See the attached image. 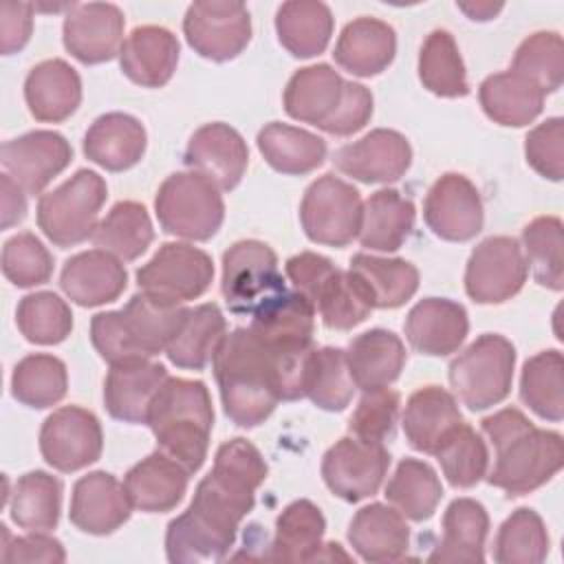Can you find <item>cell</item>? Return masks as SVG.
Returning a JSON list of instances; mask_svg holds the SVG:
<instances>
[{
    "mask_svg": "<svg viewBox=\"0 0 564 564\" xmlns=\"http://www.w3.org/2000/svg\"><path fill=\"white\" fill-rule=\"evenodd\" d=\"M267 471L262 454L249 441L223 443L187 511L167 524V560L174 564L223 560L236 542L242 518L253 509L256 489L264 482Z\"/></svg>",
    "mask_w": 564,
    "mask_h": 564,
    "instance_id": "obj_1",
    "label": "cell"
},
{
    "mask_svg": "<svg viewBox=\"0 0 564 564\" xmlns=\"http://www.w3.org/2000/svg\"><path fill=\"white\" fill-rule=\"evenodd\" d=\"M212 364L223 410L238 427L264 423L282 401L275 357L251 328L227 333Z\"/></svg>",
    "mask_w": 564,
    "mask_h": 564,
    "instance_id": "obj_2",
    "label": "cell"
},
{
    "mask_svg": "<svg viewBox=\"0 0 564 564\" xmlns=\"http://www.w3.org/2000/svg\"><path fill=\"white\" fill-rule=\"evenodd\" d=\"M482 432L496 449V463L487 480L509 496H524L540 489L564 465L562 436L535 427L516 408L485 416Z\"/></svg>",
    "mask_w": 564,
    "mask_h": 564,
    "instance_id": "obj_3",
    "label": "cell"
},
{
    "mask_svg": "<svg viewBox=\"0 0 564 564\" xmlns=\"http://www.w3.org/2000/svg\"><path fill=\"white\" fill-rule=\"evenodd\" d=\"M187 308L145 291L130 297L121 311L97 313L90 322L95 350L108 364L163 352L183 326Z\"/></svg>",
    "mask_w": 564,
    "mask_h": 564,
    "instance_id": "obj_4",
    "label": "cell"
},
{
    "mask_svg": "<svg viewBox=\"0 0 564 564\" xmlns=\"http://www.w3.org/2000/svg\"><path fill=\"white\" fill-rule=\"evenodd\" d=\"M163 454L183 465L189 474L198 471L207 458L214 408L203 381L167 377L156 392L148 423Z\"/></svg>",
    "mask_w": 564,
    "mask_h": 564,
    "instance_id": "obj_5",
    "label": "cell"
},
{
    "mask_svg": "<svg viewBox=\"0 0 564 564\" xmlns=\"http://www.w3.org/2000/svg\"><path fill=\"white\" fill-rule=\"evenodd\" d=\"M154 212L165 234L185 240H209L223 225L225 203L220 189L203 174H170L154 198Z\"/></svg>",
    "mask_w": 564,
    "mask_h": 564,
    "instance_id": "obj_6",
    "label": "cell"
},
{
    "mask_svg": "<svg viewBox=\"0 0 564 564\" xmlns=\"http://www.w3.org/2000/svg\"><path fill=\"white\" fill-rule=\"evenodd\" d=\"M513 368V344L502 335L487 333L449 364V383L469 410H487L507 399Z\"/></svg>",
    "mask_w": 564,
    "mask_h": 564,
    "instance_id": "obj_7",
    "label": "cell"
},
{
    "mask_svg": "<svg viewBox=\"0 0 564 564\" xmlns=\"http://www.w3.org/2000/svg\"><path fill=\"white\" fill-rule=\"evenodd\" d=\"M108 196L106 181L93 170H77L37 203V225L44 236L66 249L93 236Z\"/></svg>",
    "mask_w": 564,
    "mask_h": 564,
    "instance_id": "obj_8",
    "label": "cell"
},
{
    "mask_svg": "<svg viewBox=\"0 0 564 564\" xmlns=\"http://www.w3.org/2000/svg\"><path fill=\"white\" fill-rule=\"evenodd\" d=\"M223 297L231 313L253 315L286 291L275 251L262 240H238L223 253Z\"/></svg>",
    "mask_w": 564,
    "mask_h": 564,
    "instance_id": "obj_9",
    "label": "cell"
},
{
    "mask_svg": "<svg viewBox=\"0 0 564 564\" xmlns=\"http://www.w3.org/2000/svg\"><path fill=\"white\" fill-rule=\"evenodd\" d=\"M361 205V196L350 183L324 174L304 192L300 203L302 229L317 245L346 247L359 234Z\"/></svg>",
    "mask_w": 564,
    "mask_h": 564,
    "instance_id": "obj_10",
    "label": "cell"
},
{
    "mask_svg": "<svg viewBox=\"0 0 564 564\" xmlns=\"http://www.w3.org/2000/svg\"><path fill=\"white\" fill-rule=\"evenodd\" d=\"M214 280L212 258L187 242H165L159 251L137 271L141 291L183 304L200 297Z\"/></svg>",
    "mask_w": 564,
    "mask_h": 564,
    "instance_id": "obj_11",
    "label": "cell"
},
{
    "mask_svg": "<svg viewBox=\"0 0 564 564\" xmlns=\"http://www.w3.org/2000/svg\"><path fill=\"white\" fill-rule=\"evenodd\" d=\"M529 267L522 247L511 236L485 238L469 256L465 291L478 304H502L524 286Z\"/></svg>",
    "mask_w": 564,
    "mask_h": 564,
    "instance_id": "obj_12",
    "label": "cell"
},
{
    "mask_svg": "<svg viewBox=\"0 0 564 564\" xmlns=\"http://www.w3.org/2000/svg\"><path fill=\"white\" fill-rule=\"evenodd\" d=\"M183 33L200 57L227 62L247 48L251 40V15L242 2L200 0L187 7Z\"/></svg>",
    "mask_w": 564,
    "mask_h": 564,
    "instance_id": "obj_13",
    "label": "cell"
},
{
    "mask_svg": "<svg viewBox=\"0 0 564 564\" xmlns=\"http://www.w3.org/2000/svg\"><path fill=\"white\" fill-rule=\"evenodd\" d=\"M390 467V452L383 443L344 436L328 447L322 460L326 487L346 502H359L379 491Z\"/></svg>",
    "mask_w": 564,
    "mask_h": 564,
    "instance_id": "obj_14",
    "label": "cell"
},
{
    "mask_svg": "<svg viewBox=\"0 0 564 564\" xmlns=\"http://www.w3.org/2000/svg\"><path fill=\"white\" fill-rule=\"evenodd\" d=\"M104 449L99 419L79 405L55 410L40 430V452L57 471H77L93 465Z\"/></svg>",
    "mask_w": 564,
    "mask_h": 564,
    "instance_id": "obj_15",
    "label": "cell"
},
{
    "mask_svg": "<svg viewBox=\"0 0 564 564\" xmlns=\"http://www.w3.org/2000/svg\"><path fill=\"white\" fill-rule=\"evenodd\" d=\"M425 225L434 236L449 242H467L485 220L482 200L476 185L456 172H447L434 181L423 203Z\"/></svg>",
    "mask_w": 564,
    "mask_h": 564,
    "instance_id": "obj_16",
    "label": "cell"
},
{
    "mask_svg": "<svg viewBox=\"0 0 564 564\" xmlns=\"http://www.w3.org/2000/svg\"><path fill=\"white\" fill-rule=\"evenodd\" d=\"M73 159L70 143L53 130H33L11 139L0 150L4 174L26 194H40Z\"/></svg>",
    "mask_w": 564,
    "mask_h": 564,
    "instance_id": "obj_17",
    "label": "cell"
},
{
    "mask_svg": "<svg viewBox=\"0 0 564 564\" xmlns=\"http://www.w3.org/2000/svg\"><path fill=\"white\" fill-rule=\"evenodd\" d=\"M123 13L110 2L70 4L62 26L66 51L82 64H101L119 55L123 44Z\"/></svg>",
    "mask_w": 564,
    "mask_h": 564,
    "instance_id": "obj_18",
    "label": "cell"
},
{
    "mask_svg": "<svg viewBox=\"0 0 564 564\" xmlns=\"http://www.w3.org/2000/svg\"><path fill=\"white\" fill-rule=\"evenodd\" d=\"M335 167L361 183H392L399 181L410 163L412 148L408 139L388 128H377L355 143L341 145L333 156Z\"/></svg>",
    "mask_w": 564,
    "mask_h": 564,
    "instance_id": "obj_19",
    "label": "cell"
},
{
    "mask_svg": "<svg viewBox=\"0 0 564 564\" xmlns=\"http://www.w3.org/2000/svg\"><path fill=\"white\" fill-rule=\"evenodd\" d=\"M165 379V366L150 361V357H130L110 364L104 381V405L108 414L123 423H148L150 405Z\"/></svg>",
    "mask_w": 564,
    "mask_h": 564,
    "instance_id": "obj_20",
    "label": "cell"
},
{
    "mask_svg": "<svg viewBox=\"0 0 564 564\" xmlns=\"http://www.w3.org/2000/svg\"><path fill=\"white\" fill-rule=\"evenodd\" d=\"M185 165L205 178H209L218 189H234L249 165V150L238 130L227 123L214 121L200 126L187 141Z\"/></svg>",
    "mask_w": 564,
    "mask_h": 564,
    "instance_id": "obj_21",
    "label": "cell"
},
{
    "mask_svg": "<svg viewBox=\"0 0 564 564\" xmlns=\"http://www.w3.org/2000/svg\"><path fill=\"white\" fill-rule=\"evenodd\" d=\"M132 509L123 482L108 471H90L75 482L68 516L79 531L108 535L128 522Z\"/></svg>",
    "mask_w": 564,
    "mask_h": 564,
    "instance_id": "obj_22",
    "label": "cell"
},
{
    "mask_svg": "<svg viewBox=\"0 0 564 564\" xmlns=\"http://www.w3.org/2000/svg\"><path fill=\"white\" fill-rule=\"evenodd\" d=\"M249 328L273 352H306L313 348L315 308L302 293L284 291L253 313Z\"/></svg>",
    "mask_w": 564,
    "mask_h": 564,
    "instance_id": "obj_23",
    "label": "cell"
},
{
    "mask_svg": "<svg viewBox=\"0 0 564 564\" xmlns=\"http://www.w3.org/2000/svg\"><path fill=\"white\" fill-rule=\"evenodd\" d=\"M403 330L416 352L445 357L465 341L469 319L463 304L447 297H425L410 308Z\"/></svg>",
    "mask_w": 564,
    "mask_h": 564,
    "instance_id": "obj_24",
    "label": "cell"
},
{
    "mask_svg": "<svg viewBox=\"0 0 564 564\" xmlns=\"http://www.w3.org/2000/svg\"><path fill=\"white\" fill-rule=\"evenodd\" d=\"M126 284L128 273L123 262L104 249H90L68 258L59 275L62 291L79 306L115 302Z\"/></svg>",
    "mask_w": 564,
    "mask_h": 564,
    "instance_id": "obj_25",
    "label": "cell"
},
{
    "mask_svg": "<svg viewBox=\"0 0 564 564\" xmlns=\"http://www.w3.org/2000/svg\"><path fill=\"white\" fill-rule=\"evenodd\" d=\"M178 40L165 26H137L123 40L119 51V64L123 75L143 86L161 88L165 86L178 64Z\"/></svg>",
    "mask_w": 564,
    "mask_h": 564,
    "instance_id": "obj_26",
    "label": "cell"
},
{
    "mask_svg": "<svg viewBox=\"0 0 564 564\" xmlns=\"http://www.w3.org/2000/svg\"><path fill=\"white\" fill-rule=\"evenodd\" d=\"M148 134L143 123L126 112L97 117L84 134V154L108 172H123L137 165L145 152Z\"/></svg>",
    "mask_w": 564,
    "mask_h": 564,
    "instance_id": "obj_27",
    "label": "cell"
},
{
    "mask_svg": "<svg viewBox=\"0 0 564 564\" xmlns=\"http://www.w3.org/2000/svg\"><path fill=\"white\" fill-rule=\"evenodd\" d=\"M187 480L189 471L156 449L126 474L123 487L134 509L145 513H165L183 500Z\"/></svg>",
    "mask_w": 564,
    "mask_h": 564,
    "instance_id": "obj_28",
    "label": "cell"
},
{
    "mask_svg": "<svg viewBox=\"0 0 564 564\" xmlns=\"http://www.w3.org/2000/svg\"><path fill=\"white\" fill-rule=\"evenodd\" d=\"M24 99L37 121L59 123L68 119L82 101V79L64 59H44L24 79Z\"/></svg>",
    "mask_w": 564,
    "mask_h": 564,
    "instance_id": "obj_29",
    "label": "cell"
},
{
    "mask_svg": "<svg viewBox=\"0 0 564 564\" xmlns=\"http://www.w3.org/2000/svg\"><path fill=\"white\" fill-rule=\"evenodd\" d=\"M397 53L394 29L377 18L348 22L335 44V62L357 77H372L386 70Z\"/></svg>",
    "mask_w": 564,
    "mask_h": 564,
    "instance_id": "obj_30",
    "label": "cell"
},
{
    "mask_svg": "<svg viewBox=\"0 0 564 564\" xmlns=\"http://www.w3.org/2000/svg\"><path fill=\"white\" fill-rule=\"evenodd\" d=\"M460 423L463 414L456 399L441 386H425L410 394L401 421L410 447L423 454H434Z\"/></svg>",
    "mask_w": 564,
    "mask_h": 564,
    "instance_id": "obj_31",
    "label": "cell"
},
{
    "mask_svg": "<svg viewBox=\"0 0 564 564\" xmlns=\"http://www.w3.org/2000/svg\"><path fill=\"white\" fill-rule=\"evenodd\" d=\"M348 542L366 562H397L410 546V527L397 509L372 502L350 520Z\"/></svg>",
    "mask_w": 564,
    "mask_h": 564,
    "instance_id": "obj_32",
    "label": "cell"
},
{
    "mask_svg": "<svg viewBox=\"0 0 564 564\" xmlns=\"http://www.w3.org/2000/svg\"><path fill=\"white\" fill-rule=\"evenodd\" d=\"M346 361L359 390L388 388L405 366V346L392 330L372 328L350 341Z\"/></svg>",
    "mask_w": 564,
    "mask_h": 564,
    "instance_id": "obj_33",
    "label": "cell"
},
{
    "mask_svg": "<svg viewBox=\"0 0 564 564\" xmlns=\"http://www.w3.org/2000/svg\"><path fill=\"white\" fill-rule=\"evenodd\" d=\"M346 82L328 64L304 66L284 88V110L295 121L322 128L337 110Z\"/></svg>",
    "mask_w": 564,
    "mask_h": 564,
    "instance_id": "obj_34",
    "label": "cell"
},
{
    "mask_svg": "<svg viewBox=\"0 0 564 564\" xmlns=\"http://www.w3.org/2000/svg\"><path fill=\"white\" fill-rule=\"evenodd\" d=\"M478 99L485 115L507 128L529 126L544 108V93L511 68L485 77L478 88Z\"/></svg>",
    "mask_w": 564,
    "mask_h": 564,
    "instance_id": "obj_35",
    "label": "cell"
},
{
    "mask_svg": "<svg viewBox=\"0 0 564 564\" xmlns=\"http://www.w3.org/2000/svg\"><path fill=\"white\" fill-rule=\"evenodd\" d=\"M489 533L487 509L474 498H456L443 516V538L430 553V562H467L485 560V540Z\"/></svg>",
    "mask_w": 564,
    "mask_h": 564,
    "instance_id": "obj_36",
    "label": "cell"
},
{
    "mask_svg": "<svg viewBox=\"0 0 564 564\" xmlns=\"http://www.w3.org/2000/svg\"><path fill=\"white\" fill-rule=\"evenodd\" d=\"M414 203L397 189H379L361 205L359 242L375 251H397L414 227Z\"/></svg>",
    "mask_w": 564,
    "mask_h": 564,
    "instance_id": "obj_37",
    "label": "cell"
},
{
    "mask_svg": "<svg viewBox=\"0 0 564 564\" xmlns=\"http://www.w3.org/2000/svg\"><path fill=\"white\" fill-rule=\"evenodd\" d=\"M372 308H399L419 289V271L412 262L401 258H379L370 253H357L348 269Z\"/></svg>",
    "mask_w": 564,
    "mask_h": 564,
    "instance_id": "obj_38",
    "label": "cell"
},
{
    "mask_svg": "<svg viewBox=\"0 0 564 564\" xmlns=\"http://www.w3.org/2000/svg\"><path fill=\"white\" fill-rule=\"evenodd\" d=\"M275 33L280 44L300 59L324 53L333 35V13L317 0H291L278 7Z\"/></svg>",
    "mask_w": 564,
    "mask_h": 564,
    "instance_id": "obj_39",
    "label": "cell"
},
{
    "mask_svg": "<svg viewBox=\"0 0 564 564\" xmlns=\"http://www.w3.org/2000/svg\"><path fill=\"white\" fill-rule=\"evenodd\" d=\"M227 337L225 315L216 304L187 308L185 322L165 348L167 359L183 370H203L214 361L223 339Z\"/></svg>",
    "mask_w": 564,
    "mask_h": 564,
    "instance_id": "obj_40",
    "label": "cell"
},
{
    "mask_svg": "<svg viewBox=\"0 0 564 564\" xmlns=\"http://www.w3.org/2000/svg\"><path fill=\"white\" fill-rule=\"evenodd\" d=\"M258 150L264 161L282 174L302 176L317 170L326 159V141L289 123H267L258 132Z\"/></svg>",
    "mask_w": 564,
    "mask_h": 564,
    "instance_id": "obj_41",
    "label": "cell"
},
{
    "mask_svg": "<svg viewBox=\"0 0 564 564\" xmlns=\"http://www.w3.org/2000/svg\"><path fill=\"white\" fill-rule=\"evenodd\" d=\"M326 520L311 500H295L275 520L269 557L275 562H313L322 549Z\"/></svg>",
    "mask_w": 564,
    "mask_h": 564,
    "instance_id": "obj_42",
    "label": "cell"
},
{
    "mask_svg": "<svg viewBox=\"0 0 564 564\" xmlns=\"http://www.w3.org/2000/svg\"><path fill=\"white\" fill-rule=\"evenodd\" d=\"M90 240L99 249L117 256L121 262L137 260L154 240L148 209L134 200H119L112 205L106 218L97 223Z\"/></svg>",
    "mask_w": 564,
    "mask_h": 564,
    "instance_id": "obj_43",
    "label": "cell"
},
{
    "mask_svg": "<svg viewBox=\"0 0 564 564\" xmlns=\"http://www.w3.org/2000/svg\"><path fill=\"white\" fill-rule=\"evenodd\" d=\"M386 498L403 518L423 522L434 516L443 498V487L425 460L403 458L386 485Z\"/></svg>",
    "mask_w": 564,
    "mask_h": 564,
    "instance_id": "obj_44",
    "label": "cell"
},
{
    "mask_svg": "<svg viewBox=\"0 0 564 564\" xmlns=\"http://www.w3.org/2000/svg\"><path fill=\"white\" fill-rule=\"evenodd\" d=\"M357 386L350 377L346 350L324 346L313 348L306 361L304 397L326 412H341L355 394Z\"/></svg>",
    "mask_w": 564,
    "mask_h": 564,
    "instance_id": "obj_45",
    "label": "cell"
},
{
    "mask_svg": "<svg viewBox=\"0 0 564 564\" xmlns=\"http://www.w3.org/2000/svg\"><path fill=\"white\" fill-rule=\"evenodd\" d=\"M11 520L26 531H51L59 522L62 482L46 471L20 476L9 502Z\"/></svg>",
    "mask_w": 564,
    "mask_h": 564,
    "instance_id": "obj_46",
    "label": "cell"
},
{
    "mask_svg": "<svg viewBox=\"0 0 564 564\" xmlns=\"http://www.w3.org/2000/svg\"><path fill=\"white\" fill-rule=\"evenodd\" d=\"M419 79L438 97H465L469 93L465 64L449 31H432L419 53Z\"/></svg>",
    "mask_w": 564,
    "mask_h": 564,
    "instance_id": "obj_47",
    "label": "cell"
},
{
    "mask_svg": "<svg viewBox=\"0 0 564 564\" xmlns=\"http://www.w3.org/2000/svg\"><path fill=\"white\" fill-rule=\"evenodd\" d=\"M520 399L540 419L562 421L564 416V359L560 350H542L524 361Z\"/></svg>",
    "mask_w": 564,
    "mask_h": 564,
    "instance_id": "obj_48",
    "label": "cell"
},
{
    "mask_svg": "<svg viewBox=\"0 0 564 564\" xmlns=\"http://www.w3.org/2000/svg\"><path fill=\"white\" fill-rule=\"evenodd\" d=\"M68 388V375L62 359L44 352L20 359L11 375V394L26 408H51L59 403Z\"/></svg>",
    "mask_w": 564,
    "mask_h": 564,
    "instance_id": "obj_49",
    "label": "cell"
},
{
    "mask_svg": "<svg viewBox=\"0 0 564 564\" xmlns=\"http://www.w3.org/2000/svg\"><path fill=\"white\" fill-rule=\"evenodd\" d=\"M313 308L319 313L326 328L350 330L359 326L372 311L370 300L350 271H335L317 286Z\"/></svg>",
    "mask_w": 564,
    "mask_h": 564,
    "instance_id": "obj_50",
    "label": "cell"
},
{
    "mask_svg": "<svg viewBox=\"0 0 564 564\" xmlns=\"http://www.w3.org/2000/svg\"><path fill=\"white\" fill-rule=\"evenodd\" d=\"M527 267L540 286L562 291L564 286V234L557 216H538L522 229Z\"/></svg>",
    "mask_w": 564,
    "mask_h": 564,
    "instance_id": "obj_51",
    "label": "cell"
},
{
    "mask_svg": "<svg viewBox=\"0 0 564 564\" xmlns=\"http://www.w3.org/2000/svg\"><path fill=\"white\" fill-rule=\"evenodd\" d=\"M549 553V533L542 518L527 507L516 509L498 529L494 560L500 564H538Z\"/></svg>",
    "mask_w": 564,
    "mask_h": 564,
    "instance_id": "obj_52",
    "label": "cell"
},
{
    "mask_svg": "<svg viewBox=\"0 0 564 564\" xmlns=\"http://www.w3.org/2000/svg\"><path fill=\"white\" fill-rule=\"evenodd\" d=\"M15 324L31 344H59L73 330L70 306L51 291L29 293L20 300L15 311Z\"/></svg>",
    "mask_w": 564,
    "mask_h": 564,
    "instance_id": "obj_53",
    "label": "cell"
},
{
    "mask_svg": "<svg viewBox=\"0 0 564 564\" xmlns=\"http://www.w3.org/2000/svg\"><path fill=\"white\" fill-rule=\"evenodd\" d=\"M443 476L452 487L469 489L482 480L489 465L485 441L463 421L434 452Z\"/></svg>",
    "mask_w": 564,
    "mask_h": 564,
    "instance_id": "obj_54",
    "label": "cell"
},
{
    "mask_svg": "<svg viewBox=\"0 0 564 564\" xmlns=\"http://www.w3.org/2000/svg\"><path fill=\"white\" fill-rule=\"evenodd\" d=\"M511 70L531 79L544 95L562 86L564 46L555 31H538L516 48Z\"/></svg>",
    "mask_w": 564,
    "mask_h": 564,
    "instance_id": "obj_55",
    "label": "cell"
},
{
    "mask_svg": "<svg viewBox=\"0 0 564 564\" xmlns=\"http://www.w3.org/2000/svg\"><path fill=\"white\" fill-rule=\"evenodd\" d=\"M2 271L7 280L20 289L48 282L53 273V256L33 234H15L2 247Z\"/></svg>",
    "mask_w": 564,
    "mask_h": 564,
    "instance_id": "obj_56",
    "label": "cell"
},
{
    "mask_svg": "<svg viewBox=\"0 0 564 564\" xmlns=\"http://www.w3.org/2000/svg\"><path fill=\"white\" fill-rule=\"evenodd\" d=\"M399 414V392L390 388H377L364 392L350 421L348 432L361 441L386 443L394 434Z\"/></svg>",
    "mask_w": 564,
    "mask_h": 564,
    "instance_id": "obj_57",
    "label": "cell"
},
{
    "mask_svg": "<svg viewBox=\"0 0 564 564\" xmlns=\"http://www.w3.org/2000/svg\"><path fill=\"white\" fill-rule=\"evenodd\" d=\"M527 163L549 181H562L564 174V121L551 117L538 123L524 139Z\"/></svg>",
    "mask_w": 564,
    "mask_h": 564,
    "instance_id": "obj_58",
    "label": "cell"
},
{
    "mask_svg": "<svg viewBox=\"0 0 564 564\" xmlns=\"http://www.w3.org/2000/svg\"><path fill=\"white\" fill-rule=\"evenodd\" d=\"M372 117V93L364 84L346 82L341 101L333 117L319 128L335 137H348L361 130Z\"/></svg>",
    "mask_w": 564,
    "mask_h": 564,
    "instance_id": "obj_59",
    "label": "cell"
},
{
    "mask_svg": "<svg viewBox=\"0 0 564 564\" xmlns=\"http://www.w3.org/2000/svg\"><path fill=\"white\" fill-rule=\"evenodd\" d=\"M2 560L4 562H64L66 551L59 540L46 535L44 531H29V535L13 538L9 544L2 549Z\"/></svg>",
    "mask_w": 564,
    "mask_h": 564,
    "instance_id": "obj_60",
    "label": "cell"
},
{
    "mask_svg": "<svg viewBox=\"0 0 564 564\" xmlns=\"http://www.w3.org/2000/svg\"><path fill=\"white\" fill-rule=\"evenodd\" d=\"M33 4L7 0L0 4V48L4 55L18 53L31 37Z\"/></svg>",
    "mask_w": 564,
    "mask_h": 564,
    "instance_id": "obj_61",
    "label": "cell"
},
{
    "mask_svg": "<svg viewBox=\"0 0 564 564\" xmlns=\"http://www.w3.org/2000/svg\"><path fill=\"white\" fill-rule=\"evenodd\" d=\"M0 194H2V229H9L22 223L26 216V192L9 174H2Z\"/></svg>",
    "mask_w": 564,
    "mask_h": 564,
    "instance_id": "obj_62",
    "label": "cell"
},
{
    "mask_svg": "<svg viewBox=\"0 0 564 564\" xmlns=\"http://www.w3.org/2000/svg\"><path fill=\"white\" fill-rule=\"evenodd\" d=\"M456 7H458L469 20H478V22L491 20V18H496V15L502 11V4H500V2H458Z\"/></svg>",
    "mask_w": 564,
    "mask_h": 564,
    "instance_id": "obj_63",
    "label": "cell"
}]
</instances>
